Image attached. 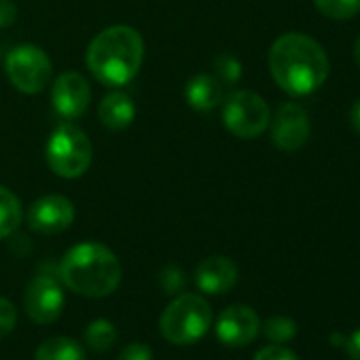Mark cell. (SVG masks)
Returning <instances> with one entry per match:
<instances>
[{"label": "cell", "mask_w": 360, "mask_h": 360, "mask_svg": "<svg viewBox=\"0 0 360 360\" xmlns=\"http://www.w3.org/2000/svg\"><path fill=\"white\" fill-rule=\"evenodd\" d=\"M75 223V206L64 195H45L28 210V225L41 236H58Z\"/></svg>", "instance_id": "11"}, {"label": "cell", "mask_w": 360, "mask_h": 360, "mask_svg": "<svg viewBox=\"0 0 360 360\" xmlns=\"http://www.w3.org/2000/svg\"><path fill=\"white\" fill-rule=\"evenodd\" d=\"M18 18V7L13 0H0V28H9Z\"/></svg>", "instance_id": "26"}, {"label": "cell", "mask_w": 360, "mask_h": 360, "mask_svg": "<svg viewBox=\"0 0 360 360\" xmlns=\"http://www.w3.org/2000/svg\"><path fill=\"white\" fill-rule=\"evenodd\" d=\"M185 98L193 110L210 112L223 102V81L206 72L195 75L185 87Z\"/></svg>", "instance_id": "15"}, {"label": "cell", "mask_w": 360, "mask_h": 360, "mask_svg": "<svg viewBox=\"0 0 360 360\" xmlns=\"http://www.w3.org/2000/svg\"><path fill=\"white\" fill-rule=\"evenodd\" d=\"M100 121L110 131H123L134 123L136 117V104L129 94L125 91H110L102 98L98 108Z\"/></svg>", "instance_id": "14"}, {"label": "cell", "mask_w": 360, "mask_h": 360, "mask_svg": "<svg viewBox=\"0 0 360 360\" xmlns=\"http://www.w3.org/2000/svg\"><path fill=\"white\" fill-rule=\"evenodd\" d=\"M91 102L87 79L77 70H66L56 77L51 87V104L64 121H75L85 115Z\"/></svg>", "instance_id": "10"}, {"label": "cell", "mask_w": 360, "mask_h": 360, "mask_svg": "<svg viewBox=\"0 0 360 360\" xmlns=\"http://www.w3.org/2000/svg\"><path fill=\"white\" fill-rule=\"evenodd\" d=\"M58 274L72 292L100 299L117 290L123 269L110 248L98 242H83L64 255Z\"/></svg>", "instance_id": "3"}, {"label": "cell", "mask_w": 360, "mask_h": 360, "mask_svg": "<svg viewBox=\"0 0 360 360\" xmlns=\"http://www.w3.org/2000/svg\"><path fill=\"white\" fill-rule=\"evenodd\" d=\"M159 280H161L163 290L169 292V295H172V292H178L180 288L185 286V276H183V271H180L176 265H167V267L161 271Z\"/></svg>", "instance_id": "23"}, {"label": "cell", "mask_w": 360, "mask_h": 360, "mask_svg": "<svg viewBox=\"0 0 360 360\" xmlns=\"http://www.w3.org/2000/svg\"><path fill=\"white\" fill-rule=\"evenodd\" d=\"M261 330V320L248 305H231L217 320V339L227 347L250 345Z\"/></svg>", "instance_id": "12"}, {"label": "cell", "mask_w": 360, "mask_h": 360, "mask_svg": "<svg viewBox=\"0 0 360 360\" xmlns=\"http://www.w3.org/2000/svg\"><path fill=\"white\" fill-rule=\"evenodd\" d=\"M18 324V309L15 305L5 299V297H0V339L7 337L9 333H13Z\"/></svg>", "instance_id": "22"}, {"label": "cell", "mask_w": 360, "mask_h": 360, "mask_svg": "<svg viewBox=\"0 0 360 360\" xmlns=\"http://www.w3.org/2000/svg\"><path fill=\"white\" fill-rule=\"evenodd\" d=\"M24 307L32 322L53 324L64 309V290L53 276H37L24 295Z\"/></svg>", "instance_id": "8"}, {"label": "cell", "mask_w": 360, "mask_h": 360, "mask_svg": "<svg viewBox=\"0 0 360 360\" xmlns=\"http://www.w3.org/2000/svg\"><path fill=\"white\" fill-rule=\"evenodd\" d=\"M238 282V267L227 257H208L195 269V284L206 295L229 292Z\"/></svg>", "instance_id": "13"}, {"label": "cell", "mask_w": 360, "mask_h": 360, "mask_svg": "<svg viewBox=\"0 0 360 360\" xmlns=\"http://www.w3.org/2000/svg\"><path fill=\"white\" fill-rule=\"evenodd\" d=\"M267 64L278 87L292 98L318 91L330 70L324 47L303 32H286L278 37L269 49Z\"/></svg>", "instance_id": "1"}, {"label": "cell", "mask_w": 360, "mask_h": 360, "mask_svg": "<svg viewBox=\"0 0 360 360\" xmlns=\"http://www.w3.org/2000/svg\"><path fill=\"white\" fill-rule=\"evenodd\" d=\"M144 60V43L131 26H110L98 32L85 53L89 72L108 87L134 81Z\"/></svg>", "instance_id": "2"}, {"label": "cell", "mask_w": 360, "mask_h": 360, "mask_svg": "<svg viewBox=\"0 0 360 360\" xmlns=\"http://www.w3.org/2000/svg\"><path fill=\"white\" fill-rule=\"evenodd\" d=\"M94 157V146L87 134L72 121H62L56 125L47 140V163L51 172L60 178H81Z\"/></svg>", "instance_id": "5"}, {"label": "cell", "mask_w": 360, "mask_h": 360, "mask_svg": "<svg viewBox=\"0 0 360 360\" xmlns=\"http://www.w3.org/2000/svg\"><path fill=\"white\" fill-rule=\"evenodd\" d=\"M349 123H352L354 131L360 136V100H356L354 106H352V110H349Z\"/></svg>", "instance_id": "28"}, {"label": "cell", "mask_w": 360, "mask_h": 360, "mask_svg": "<svg viewBox=\"0 0 360 360\" xmlns=\"http://www.w3.org/2000/svg\"><path fill=\"white\" fill-rule=\"evenodd\" d=\"M212 324V307L200 295H180L167 303L159 318V330L174 345H191L200 341Z\"/></svg>", "instance_id": "4"}, {"label": "cell", "mask_w": 360, "mask_h": 360, "mask_svg": "<svg viewBox=\"0 0 360 360\" xmlns=\"http://www.w3.org/2000/svg\"><path fill=\"white\" fill-rule=\"evenodd\" d=\"M271 127V142L286 153L299 150L311 134V123H309V115L301 104L295 102H284L274 119L269 121Z\"/></svg>", "instance_id": "9"}, {"label": "cell", "mask_w": 360, "mask_h": 360, "mask_svg": "<svg viewBox=\"0 0 360 360\" xmlns=\"http://www.w3.org/2000/svg\"><path fill=\"white\" fill-rule=\"evenodd\" d=\"M263 330H265V337H267V339H271V341H276V343H284V341H290V339L295 337L297 324H295V320L288 318V316H271V318L265 322Z\"/></svg>", "instance_id": "20"}, {"label": "cell", "mask_w": 360, "mask_h": 360, "mask_svg": "<svg viewBox=\"0 0 360 360\" xmlns=\"http://www.w3.org/2000/svg\"><path fill=\"white\" fill-rule=\"evenodd\" d=\"M5 70L11 85L28 96L41 94L45 87H49L53 77L49 56L37 45H20L11 49L5 60Z\"/></svg>", "instance_id": "7"}, {"label": "cell", "mask_w": 360, "mask_h": 360, "mask_svg": "<svg viewBox=\"0 0 360 360\" xmlns=\"http://www.w3.org/2000/svg\"><path fill=\"white\" fill-rule=\"evenodd\" d=\"M345 352L352 360H360V328L345 339Z\"/></svg>", "instance_id": "27"}, {"label": "cell", "mask_w": 360, "mask_h": 360, "mask_svg": "<svg viewBox=\"0 0 360 360\" xmlns=\"http://www.w3.org/2000/svg\"><path fill=\"white\" fill-rule=\"evenodd\" d=\"M117 360H153V349L146 343H129L119 352Z\"/></svg>", "instance_id": "24"}, {"label": "cell", "mask_w": 360, "mask_h": 360, "mask_svg": "<svg viewBox=\"0 0 360 360\" xmlns=\"http://www.w3.org/2000/svg\"><path fill=\"white\" fill-rule=\"evenodd\" d=\"M117 343V328L110 320L98 318L85 328V345L94 352H108Z\"/></svg>", "instance_id": "18"}, {"label": "cell", "mask_w": 360, "mask_h": 360, "mask_svg": "<svg viewBox=\"0 0 360 360\" xmlns=\"http://www.w3.org/2000/svg\"><path fill=\"white\" fill-rule=\"evenodd\" d=\"M354 60H356V64L360 66V37H358V41H356V45H354Z\"/></svg>", "instance_id": "29"}, {"label": "cell", "mask_w": 360, "mask_h": 360, "mask_svg": "<svg viewBox=\"0 0 360 360\" xmlns=\"http://www.w3.org/2000/svg\"><path fill=\"white\" fill-rule=\"evenodd\" d=\"M34 360H87V354L83 345L70 337H49L39 345Z\"/></svg>", "instance_id": "16"}, {"label": "cell", "mask_w": 360, "mask_h": 360, "mask_svg": "<svg viewBox=\"0 0 360 360\" xmlns=\"http://www.w3.org/2000/svg\"><path fill=\"white\" fill-rule=\"evenodd\" d=\"M271 121L267 102L250 89H238L225 98L223 123L225 127L242 140L259 138Z\"/></svg>", "instance_id": "6"}, {"label": "cell", "mask_w": 360, "mask_h": 360, "mask_svg": "<svg viewBox=\"0 0 360 360\" xmlns=\"http://www.w3.org/2000/svg\"><path fill=\"white\" fill-rule=\"evenodd\" d=\"M316 9L335 22H345L360 13V0H314Z\"/></svg>", "instance_id": "19"}, {"label": "cell", "mask_w": 360, "mask_h": 360, "mask_svg": "<svg viewBox=\"0 0 360 360\" xmlns=\"http://www.w3.org/2000/svg\"><path fill=\"white\" fill-rule=\"evenodd\" d=\"M252 360H299V358L282 345H267L259 349Z\"/></svg>", "instance_id": "25"}, {"label": "cell", "mask_w": 360, "mask_h": 360, "mask_svg": "<svg viewBox=\"0 0 360 360\" xmlns=\"http://www.w3.org/2000/svg\"><path fill=\"white\" fill-rule=\"evenodd\" d=\"M214 68L219 70V77L223 79V83H231L233 85L242 77V64L233 56H229V53L219 56L217 62H214Z\"/></svg>", "instance_id": "21"}, {"label": "cell", "mask_w": 360, "mask_h": 360, "mask_svg": "<svg viewBox=\"0 0 360 360\" xmlns=\"http://www.w3.org/2000/svg\"><path fill=\"white\" fill-rule=\"evenodd\" d=\"M22 223V204L13 191L0 185V242L11 238Z\"/></svg>", "instance_id": "17"}]
</instances>
